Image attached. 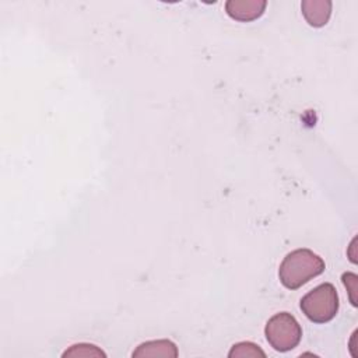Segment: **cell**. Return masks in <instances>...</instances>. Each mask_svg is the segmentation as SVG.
Masks as SVG:
<instances>
[{
  "label": "cell",
  "mask_w": 358,
  "mask_h": 358,
  "mask_svg": "<svg viewBox=\"0 0 358 358\" xmlns=\"http://www.w3.org/2000/svg\"><path fill=\"white\" fill-rule=\"evenodd\" d=\"M326 268L324 260L306 248L295 249L285 255L278 268L280 282L287 289H298Z\"/></svg>",
  "instance_id": "6da1fadb"
},
{
  "label": "cell",
  "mask_w": 358,
  "mask_h": 358,
  "mask_svg": "<svg viewBox=\"0 0 358 358\" xmlns=\"http://www.w3.org/2000/svg\"><path fill=\"white\" fill-rule=\"evenodd\" d=\"M338 294L331 282H323L301 298L302 313L313 323H327L338 312Z\"/></svg>",
  "instance_id": "7a4b0ae2"
},
{
  "label": "cell",
  "mask_w": 358,
  "mask_h": 358,
  "mask_svg": "<svg viewBox=\"0 0 358 358\" xmlns=\"http://www.w3.org/2000/svg\"><path fill=\"white\" fill-rule=\"evenodd\" d=\"M264 336L275 351L287 352L299 344L302 338V327L291 313L278 312L267 320Z\"/></svg>",
  "instance_id": "3957f363"
},
{
  "label": "cell",
  "mask_w": 358,
  "mask_h": 358,
  "mask_svg": "<svg viewBox=\"0 0 358 358\" xmlns=\"http://www.w3.org/2000/svg\"><path fill=\"white\" fill-rule=\"evenodd\" d=\"M266 6V0H228L225 3V11L235 21L249 22L262 17Z\"/></svg>",
  "instance_id": "277c9868"
},
{
  "label": "cell",
  "mask_w": 358,
  "mask_h": 358,
  "mask_svg": "<svg viewBox=\"0 0 358 358\" xmlns=\"http://www.w3.org/2000/svg\"><path fill=\"white\" fill-rule=\"evenodd\" d=\"M331 7L333 4L330 0H303L301 3L302 15L313 28L324 27L329 22Z\"/></svg>",
  "instance_id": "5b68a950"
},
{
  "label": "cell",
  "mask_w": 358,
  "mask_h": 358,
  "mask_svg": "<svg viewBox=\"0 0 358 358\" xmlns=\"http://www.w3.org/2000/svg\"><path fill=\"white\" fill-rule=\"evenodd\" d=\"M131 357H178L176 344L171 340H151L141 343L131 352Z\"/></svg>",
  "instance_id": "8992f818"
},
{
  "label": "cell",
  "mask_w": 358,
  "mask_h": 358,
  "mask_svg": "<svg viewBox=\"0 0 358 358\" xmlns=\"http://www.w3.org/2000/svg\"><path fill=\"white\" fill-rule=\"evenodd\" d=\"M229 358H245V357H266V352L252 341H241L232 345L228 352Z\"/></svg>",
  "instance_id": "52a82bcc"
},
{
  "label": "cell",
  "mask_w": 358,
  "mask_h": 358,
  "mask_svg": "<svg viewBox=\"0 0 358 358\" xmlns=\"http://www.w3.org/2000/svg\"><path fill=\"white\" fill-rule=\"evenodd\" d=\"M66 357H106V354L98 348L94 344H87V343H80V344H73L69 350L63 352V358Z\"/></svg>",
  "instance_id": "ba28073f"
},
{
  "label": "cell",
  "mask_w": 358,
  "mask_h": 358,
  "mask_svg": "<svg viewBox=\"0 0 358 358\" xmlns=\"http://www.w3.org/2000/svg\"><path fill=\"white\" fill-rule=\"evenodd\" d=\"M357 274L354 273H344L341 275V280H343V284L345 285V288L350 291V299H351V303L354 306H357V301L355 298L352 296V292H355V288H357Z\"/></svg>",
  "instance_id": "9c48e42d"
}]
</instances>
